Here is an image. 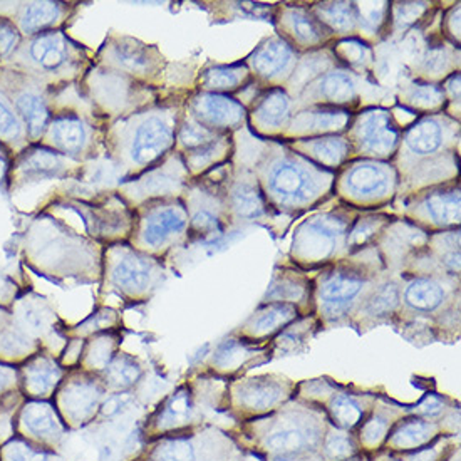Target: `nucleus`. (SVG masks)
<instances>
[{
	"mask_svg": "<svg viewBox=\"0 0 461 461\" xmlns=\"http://www.w3.org/2000/svg\"><path fill=\"white\" fill-rule=\"evenodd\" d=\"M0 346L5 352H23L27 349V339L19 332H7L2 336Z\"/></svg>",
	"mask_w": 461,
	"mask_h": 461,
	"instance_id": "50",
	"label": "nucleus"
},
{
	"mask_svg": "<svg viewBox=\"0 0 461 461\" xmlns=\"http://www.w3.org/2000/svg\"><path fill=\"white\" fill-rule=\"evenodd\" d=\"M361 449L357 447V441L352 431L340 429L329 423L324 439L321 443L319 455L324 461H348L357 456Z\"/></svg>",
	"mask_w": 461,
	"mask_h": 461,
	"instance_id": "28",
	"label": "nucleus"
},
{
	"mask_svg": "<svg viewBox=\"0 0 461 461\" xmlns=\"http://www.w3.org/2000/svg\"><path fill=\"white\" fill-rule=\"evenodd\" d=\"M410 413H411V410L408 406L398 404V402L383 398V396H377L371 411L366 416L365 421L357 426L356 431H352L361 453L371 456L377 451H381L391 429L400 421L401 418H404Z\"/></svg>",
	"mask_w": 461,
	"mask_h": 461,
	"instance_id": "11",
	"label": "nucleus"
},
{
	"mask_svg": "<svg viewBox=\"0 0 461 461\" xmlns=\"http://www.w3.org/2000/svg\"><path fill=\"white\" fill-rule=\"evenodd\" d=\"M266 461H324L319 453H305V455H289V456H276Z\"/></svg>",
	"mask_w": 461,
	"mask_h": 461,
	"instance_id": "55",
	"label": "nucleus"
},
{
	"mask_svg": "<svg viewBox=\"0 0 461 461\" xmlns=\"http://www.w3.org/2000/svg\"><path fill=\"white\" fill-rule=\"evenodd\" d=\"M240 455L227 428L208 425L148 441L131 461H237Z\"/></svg>",
	"mask_w": 461,
	"mask_h": 461,
	"instance_id": "3",
	"label": "nucleus"
},
{
	"mask_svg": "<svg viewBox=\"0 0 461 461\" xmlns=\"http://www.w3.org/2000/svg\"><path fill=\"white\" fill-rule=\"evenodd\" d=\"M321 23L328 24L334 31H349L356 24L357 15L352 4L348 2H332L319 7Z\"/></svg>",
	"mask_w": 461,
	"mask_h": 461,
	"instance_id": "44",
	"label": "nucleus"
},
{
	"mask_svg": "<svg viewBox=\"0 0 461 461\" xmlns=\"http://www.w3.org/2000/svg\"><path fill=\"white\" fill-rule=\"evenodd\" d=\"M426 212L431 221L438 225L449 227L460 223V194L455 192H438L431 194L425 202Z\"/></svg>",
	"mask_w": 461,
	"mask_h": 461,
	"instance_id": "32",
	"label": "nucleus"
},
{
	"mask_svg": "<svg viewBox=\"0 0 461 461\" xmlns=\"http://www.w3.org/2000/svg\"><path fill=\"white\" fill-rule=\"evenodd\" d=\"M19 426L24 437L36 445H56L61 441L66 428L56 406L44 400L25 402L19 414Z\"/></svg>",
	"mask_w": 461,
	"mask_h": 461,
	"instance_id": "13",
	"label": "nucleus"
},
{
	"mask_svg": "<svg viewBox=\"0 0 461 461\" xmlns=\"http://www.w3.org/2000/svg\"><path fill=\"white\" fill-rule=\"evenodd\" d=\"M233 207L245 219H257L266 212L262 194L250 183H243L233 192Z\"/></svg>",
	"mask_w": 461,
	"mask_h": 461,
	"instance_id": "43",
	"label": "nucleus"
},
{
	"mask_svg": "<svg viewBox=\"0 0 461 461\" xmlns=\"http://www.w3.org/2000/svg\"><path fill=\"white\" fill-rule=\"evenodd\" d=\"M319 93L328 103L346 104L356 97V86L348 74L330 73L321 79Z\"/></svg>",
	"mask_w": 461,
	"mask_h": 461,
	"instance_id": "39",
	"label": "nucleus"
},
{
	"mask_svg": "<svg viewBox=\"0 0 461 461\" xmlns=\"http://www.w3.org/2000/svg\"><path fill=\"white\" fill-rule=\"evenodd\" d=\"M249 77V71L240 66H221V68H215L212 71H208L203 77L205 87L210 91H219V93H225V91H235L247 81Z\"/></svg>",
	"mask_w": 461,
	"mask_h": 461,
	"instance_id": "40",
	"label": "nucleus"
},
{
	"mask_svg": "<svg viewBox=\"0 0 461 461\" xmlns=\"http://www.w3.org/2000/svg\"><path fill=\"white\" fill-rule=\"evenodd\" d=\"M297 383L282 375H260L227 381L223 413L231 428L267 416L295 398Z\"/></svg>",
	"mask_w": 461,
	"mask_h": 461,
	"instance_id": "4",
	"label": "nucleus"
},
{
	"mask_svg": "<svg viewBox=\"0 0 461 461\" xmlns=\"http://www.w3.org/2000/svg\"><path fill=\"white\" fill-rule=\"evenodd\" d=\"M116 340L108 334L96 336L95 339L87 344V349L85 351V363L87 373L93 375H103V371L110 366L113 357L116 356Z\"/></svg>",
	"mask_w": 461,
	"mask_h": 461,
	"instance_id": "38",
	"label": "nucleus"
},
{
	"mask_svg": "<svg viewBox=\"0 0 461 461\" xmlns=\"http://www.w3.org/2000/svg\"><path fill=\"white\" fill-rule=\"evenodd\" d=\"M21 134V124L15 114L0 101V136L17 138Z\"/></svg>",
	"mask_w": 461,
	"mask_h": 461,
	"instance_id": "47",
	"label": "nucleus"
},
{
	"mask_svg": "<svg viewBox=\"0 0 461 461\" xmlns=\"http://www.w3.org/2000/svg\"><path fill=\"white\" fill-rule=\"evenodd\" d=\"M394 185V175L386 165L365 161L346 173L344 192L356 202L375 203L386 198Z\"/></svg>",
	"mask_w": 461,
	"mask_h": 461,
	"instance_id": "14",
	"label": "nucleus"
},
{
	"mask_svg": "<svg viewBox=\"0 0 461 461\" xmlns=\"http://www.w3.org/2000/svg\"><path fill=\"white\" fill-rule=\"evenodd\" d=\"M194 116L205 128H235L245 118V108L235 99L210 93L194 101Z\"/></svg>",
	"mask_w": 461,
	"mask_h": 461,
	"instance_id": "17",
	"label": "nucleus"
},
{
	"mask_svg": "<svg viewBox=\"0 0 461 461\" xmlns=\"http://www.w3.org/2000/svg\"><path fill=\"white\" fill-rule=\"evenodd\" d=\"M348 461H371L369 460V456L367 455H365V453H359L357 456H354V458H351V460Z\"/></svg>",
	"mask_w": 461,
	"mask_h": 461,
	"instance_id": "58",
	"label": "nucleus"
},
{
	"mask_svg": "<svg viewBox=\"0 0 461 461\" xmlns=\"http://www.w3.org/2000/svg\"><path fill=\"white\" fill-rule=\"evenodd\" d=\"M225 388L227 381L212 376H202L180 384L148 416L143 426L146 443L200 426H220L217 420H227L223 413Z\"/></svg>",
	"mask_w": 461,
	"mask_h": 461,
	"instance_id": "2",
	"label": "nucleus"
},
{
	"mask_svg": "<svg viewBox=\"0 0 461 461\" xmlns=\"http://www.w3.org/2000/svg\"><path fill=\"white\" fill-rule=\"evenodd\" d=\"M287 29L292 39L303 46H317L328 37L324 24L301 9L291 11L287 17Z\"/></svg>",
	"mask_w": 461,
	"mask_h": 461,
	"instance_id": "31",
	"label": "nucleus"
},
{
	"mask_svg": "<svg viewBox=\"0 0 461 461\" xmlns=\"http://www.w3.org/2000/svg\"><path fill=\"white\" fill-rule=\"evenodd\" d=\"M303 316L301 309L285 303H264L237 330L245 342H264L280 334Z\"/></svg>",
	"mask_w": 461,
	"mask_h": 461,
	"instance_id": "15",
	"label": "nucleus"
},
{
	"mask_svg": "<svg viewBox=\"0 0 461 461\" xmlns=\"http://www.w3.org/2000/svg\"><path fill=\"white\" fill-rule=\"evenodd\" d=\"M21 37L15 27L9 23H0V56H7L17 44Z\"/></svg>",
	"mask_w": 461,
	"mask_h": 461,
	"instance_id": "49",
	"label": "nucleus"
},
{
	"mask_svg": "<svg viewBox=\"0 0 461 461\" xmlns=\"http://www.w3.org/2000/svg\"><path fill=\"white\" fill-rule=\"evenodd\" d=\"M255 349H250L242 339L225 340L213 354L212 377L227 381V377L239 375L242 369H250L254 361ZM258 356V354H255Z\"/></svg>",
	"mask_w": 461,
	"mask_h": 461,
	"instance_id": "22",
	"label": "nucleus"
},
{
	"mask_svg": "<svg viewBox=\"0 0 461 461\" xmlns=\"http://www.w3.org/2000/svg\"><path fill=\"white\" fill-rule=\"evenodd\" d=\"M377 225L379 221L377 219H366L351 231V237H348V245H361L366 243V240H369L373 237V233H376Z\"/></svg>",
	"mask_w": 461,
	"mask_h": 461,
	"instance_id": "48",
	"label": "nucleus"
},
{
	"mask_svg": "<svg viewBox=\"0 0 461 461\" xmlns=\"http://www.w3.org/2000/svg\"><path fill=\"white\" fill-rule=\"evenodd\" d=\"M348 220L336 213L307 220L294 237V255L299 262L321 264L338 252L344 237H349Z\"/></svg>",
	"mask_w": 461,
	"mask_h": 461,
	"instance_id": "8",
	"label": "nucleus"
},
{
	"mask_svg": "<svg viewBox=\"0 0 461 461\" xmlns=\"http://www.w3.org/2000/svg\"><path fill=\"white\" fill-rule=\"evenodd\" d=\"M303 151L324 167H339L349 155L351 143L340 136H321L303 141Z\"/></svg>",
	"mask_w": 461,
	"mask_h": 461,
	"instance_id": "27",
	"label": "nucleus"
},
{
	"mask_svg": "<svg viewBox=\"0 0 461 461\" xmlns=\"http://www.w3.org/2000/svg\"><path fill=\"white\" fill-rule=\"evenodd\" d=\"M173 128L159 116H149L141 122L130 146V155L136 165H148L167 153L173 145Z\"/></svg>",
	"mask_w": 461,
	"mask_h": 461,
	"instance_id": "16",
	"label": "nucleus"
},
{
	"mask_svg": "<svg viewBox=\"0 0 461 461\" xmlns=\"http://www.w3.org/2000/svg\"><path fill=\"white\" fill-rule=\"evenodd\" d=\"M295 398L316 406L329 423L346 431H356L371 411L376 394L340 386L326 377L297 383Z\"/></svg>",
	"mask_w": 461,
	"mask_h": 461,
	"instance_id": "5",
	"label": "nucleus"
},
{
	"mask_svg": "<svg viewBox=\"0 0 461 461\" xmlns=\"http://www.w3.org/2000/svg\"><path fill=\"white\" fill-rule=\"evenodd\" d=\"M371 287L373 285L367 274H363L361 270L336 268L317 284L314 291L317 314L326 322H339L342 319H348Z\"/></svg>",
	"mask_w": 461,
	"mask_h": 461,
	"instance_id": "6",
	"label": "nucleus"
},
{
	"mask_svg": "<svg viewBox=\"0 0 461 461\" xmlns=\"http://www.w3.org/2000/svg\"><path fill=\"white\" fill-rule=\"evenodd\" d=\"M404 141L414 157H433L445 143V126L438 118H423L408 130Z\"/></svg>",
	"mask_w": 461,
	"mask_h": 461,
	"instance_id": "23",
	"label": "nucleus"
},
{
	"mask_svg": "<svg viewBox=\"0 0 461 461\" xmlns=\"http://www.w3.org/2000/svg\"><path fill=\"white\" fill-rule=\"evenodd\" d=\"M237 461H266L262 460V458H258V456H255V455H250V453H247V451H242V455L237 458Z\"/></svg>",
	"mask_w": 461,
	"mask_h": 461,
	"instance_id": "57",
	"label": "nucleus"
},
{
	"mask_svg": "<svg viewBox=\"0 0 461 461\" xmlns=\"http://www.w3.org/2000/svg\"><path fill=\"white\" fill-rule=\"evenodd\" d=\"M118 61L131 71H146L149 68V54L140 46H120Z\"/></svg>",
	"mask_w": 461,
	"mask_h": 461,
	"instance_id": "46",
	"label": "nucleus"
},
{
	"mask_svg": "<svg viewBox=\"0 0 461 461\" xmlns=\"http://www.w3.org/2000/svg\"><path fill=\"white\" fill-rule=\"evenodd\" d=\"M401 301L420 314H433L447 301L445 287L433 279H414L404 289Z\"/></svg>",
	"mask_w": 461,
	"mask_h": 461,
	"instance_id": "25",
	"label": "nucleus"
},
{
	"mask_svg": "<svg viewBox=\"0 0 461 461\" xmlns=\"http://www.w3.org/2000/svg\"><path fill=\"white\" fill-rule=\"evenodd\" d=\"M61 383V367L49 357L39 356L24 367L23 386L25 394L32 400H46L58 391Z\"/></svg>",
	"mask_w": 461,
	"mask_h": 461,
	"instance_id": "20",
	"label": "nucleus"
},
{
	"mask_svg": "<svg viewBox=\"0 0 461 461\" xmlns=\"http://www.w3.org/2000/svg\"><path fill=\"white\" fill-rule=\"evenodd\" d=\"M449 438H441L437 445L420 451L410 453H388V451H377L369 456L371 461H445L453 451L458 449L456 443H449Z\"/></svg>",
	"mask_w": 461,
	"mask_h": 461,
	"instance_id": "35",
	"label": "nucleus"
},
{
	"mask_svg": "<svg viewBox=\"0 0 461 461\" xmlns=\"http://www.w3.org/2000/svg\"><path fill=\"white\" fill-rule=\"evenodd\" d=\"M59 15V5L54 2H36L31 4L21 19V27L27 34L37 32L41 29H44L46 25L56 21V17Z\"/></svg>",
	"mask_w": 461,
	"mask_h": 461,
	"instance_id": "42",
	"label": "nucleus"
},
{
	"mask_svg": "<svg viewBox=\"0 0 461 461\" xmlns=\"http://www.w3.org/2000/svg\"><path fill=\"white\" fill-rule=\"evenodd\" d=\"M321 176L303 163L291 158L277 159L267 173L268 192L284 205H303L317 198L322 190Z\"/></svg>",
	"mask_w": 461,
	"mask_h": 461,
	"instance_id": "9",
	"label": "nucleus"
},
{
	"mask_svg": "<svg viewBox=\"0 0 461 461\" xmlns=\"http://www.w3.org/2000/svg\"><path fill=\"white\" fill-rule=\"evenodd\" d=\"M348 122L349 116L346 111L321 110L301 114L295 122V126H299L307 133H334L342 130Z\"/></svg>",
	"mask_w": 461,
	"mask_h": 461,
	"instance_id": "33",
	"label": "nucleus"
},
{
	"mask_svg": "<svg viewBox=\"0 0 461 461\" xmlns=\"http://www.w3.org/2000/svg\"><path fill=\"white\" fill-rule=\"evenodd\" d=\"M186 212L182 207L163 208L146 220L143 242L149 247H159L173 235H180L186 229Z\"/></svg>",
	"mask_w": 461,
	"mask_h": 461,
	"instance_id": "24",
	"label": "nucleus"
},
{
	"mask_svg": "<svg viewBox=\"0 0 461 461\" xmlns=\"http://www.w3.org/2000/svg\"><path fill=\"white\" fill-rule=\"evenodd\" d=\"M5 175H7V159L0 151V182L5 178Z\"/></svg>",
	"mask_w": 461,
	"mask_h": 461,
	"instance_id": "56",
	"label": "nucleus"
},
{
	"mask_svg": "<svg viewBox=\"0 0 461 461\" xmlns=\"http://www.w3.org/2000/svg\"><path fill=\"white\" fill-rule=\"evenodd\" d=\"M445 99V95L437 86H420L414 87L410 95V103L414 108H425V110H435Z\"/></svg>",
	"mask_w": 461,
	"mask_h": 461,
	"instance_id": "45",
	"label": "nucleus"
},
{
	"mask_svg": "<svg viewBox=\"0 0 461 461\" xmlns=\"http://www.w3.org/2000/svg\"><path fill=\"white\" fill-rule=\"evenodd\" d=\"M50 138L64 153H79L85 148V126L76 118H61L50 126Z\"/></svg>",
	"mask_w": 461,
	"mask_h": 461,
	"instance_id": "36",
	"label": "nucleus"
},
{
	"mask_svg": "<svg viewBox=\"0 0 461 461\" xmlns=\"http://www.w3.org/2000/svg\"><path fill=\"white\" fill-rule=\"evenodd\" d=\"M31 56L44 69H58L68 58L66 41L58 32L39 36L31 46Z\"/></svg>",
	"mask_w": 461,
	"mask_h": 461,
	"instance_id": "30",
	"label": "nucleus"
},
{
	"mask_svg": "<svg viewBox=\"0 0 461 461\" xmlns=\"http://www.w3.org/2000/svg\"><path fill=\"white\" fill-rule=\"evenodd\" d=\"M346 46H349V49L346 50V58H349L351 62H365L369 56L367 49L363 48V44H357V42H348ZM348 59V61H349Z\"/></svg>",
	"mask_w": 461,
	"mask_h": 461,
	"instance_id": "52",
	"label": "nucleus"
},
{
	"mask_svg": "<svg viewBox=\"0 0 461 461\" xmlns=\"http://www.w3.org/2000/svg\"><path fill=\"white\" fill-rule=\"evenodd\" d=\"M194 227L200 231H215L219 230V221L210 212L203 210V212L196 213V217L194 219Z\"/></svg>",
	"mask_w": 461,
	"mask_h": 461,
	"instance_id": "51",
	"label": "nucleus"
},
{
	"mask_svg": "<svg viewBox=\"0 0 461 461\" xmlns=\"http://www.w3.org/2000/svg\"><path fill=\"white\" fill-rule=\"evenodd\" d=\"M106 386L99 375L83 373L64 381L58 388V413L64 425L81 428L95 421L106 396Z\"/></svg>",
	"mask_w": 461,
	"mask_h": 461,
	"instance_id": "7",
	"label": "nucleus"
},
{
	"mask_svg": "<svg viewBox=\"0 0 461 461\" xmlns=\"http://www.w3.org/2000/svg\"><path fill=\"white\" fill-rule=\"evenodd\" d=\"M291 114V99L285 91L274 89L262 97L255 110V122L262 128L276 130L287 122Z\"/></svg>",
	"mask_w": 461,
	"mask_h": 461,
	"instance_id": "29",
	"label": "nucleus"
},
{
	"mask_svg": "<svg viewBox=\"0 0 461 461\" xmlns=\"http://www.w3.org/2000/svg\"><path fill=\"white\" fill-rule=\"evenodd\" d=\"M15 377H17V375H15L13 367L0 366V394L5 393L7 389L13 386L14 383H15Z\"/></svg>",
	"mask_w": 461,
	"mask_h": 461,
	"instance_id": "54",
	"label": "nucleus"
},
{
	"mask_svg": "<svg viewBox=\"0 0 461 461\" xmlns=\"http://www.w3.org/2000/svg\"><path fill=\"white\" fill-rule=\"evenodd\" d=\"M295 59V52L285 39L272 37L266 44L257 49L250 58L252 69L266 79L279 77L291 69L292 62Z\"/></svg>",
	"mask_w": 461,
	"mask_h": 461,
	"instance_id": "19",
	"label": "nucleus"
},
{
	"mask_svg": "<svg viewBox=\"0 0 461 461\" xmlns=\"http://www.w3.org/2000/svg\"><path fill=\"white\" fill-rule=\"evenodd\" d=\"M354 141L369 157L389 158L400 143V131L388 111L365 113L354 126Z\"/></svg>",
	"mask_w": 461,
	"mask_h": 461,
	"instance_id": "12",
	"label": "nucleus"
},
{
	"mask_svg": "<svg viewBox=\"0 0 461 461\" xmlns=\"http://www.w3.org/2000/svg\"><path fill=\"white\" fill-rule=\"evenodd\" d=\"M0 461H50L48 451L27 438H11L0 448Z\"/></svg>",
	"mask_w": 461,
	"mask_h": 461,
	"instance_id": "41",
	"label": "nucleus"
},
{
	"mask_svg": "<svg viewBox=\"0 0 461 461\" xmlns=\"http://www.w3.org/2000/svg\"><path fill=\"white\" fill-rule=\"evenodd\" d=\"M307 297H311V289L303 279L284 276V277L274 279L264 303H292V305L299 307L303 312V303H305Z\"/></svg>",
	"mask_w": 461,
	"mask_h": 461,
	"instance_id": "34",
	"label": "nucleus"
},
{
	"mask_svg": "<svg viewBox=\"0 0 461 461\" xmlns=\"http://www.w3.org/2000/svg\"><path fill=\"white\" fill-rule=\"evenodd\" d=\"M17 108H19L21 116L24 118L29 134L32 138L41 136L49 122V110L46 103L36 95L27 93V95L17 97Z\"/></svg>",
	"mask_w": 461,
	"mask_h": 461,
	"instance_id": "37",
	"label": "nucleus"
},
{
	"mask_svg": "<svg viewBox=\"0 0 461 461\" xmlns=\"http://www.w3.org/2000/svg\"><path fill=\"white\" fill-rule=\"evenodd\" d=\"M460 425L448 421L426 420L416 414H408L391 429L381 451L388 453H410L429 448L441 438L458 437Z\"/></svg>",
	"mask_w": 461,
	"mask_h": 461,
	"instance_id": "10",
	"label": "nucleus"
},
{
	"mask_svg": "<svg viewBox=\"0 0 461 461\" xmlns=\"http://www.w3.org/2000/svg\"><path fill=\"white\" fill-rule=\"evenodd\" d=\"M143 376V369L138 361L128 354H116L110 366L103 371L101 379L111 393H124L133 388Z\"/></svg>",
	"mask_w": 461,
	"mask_h": 461,
	"instance_id": "26",
	"label": "nucleus"
},
{
	"mask_svg": "<svg viewBox=\"0 0 461 461\" xmlns=\"http://www.w3.org/2000/svg\"><path fill=\"white\" fill-rule=\"evenodd\" d=\"M24 319L27 326H31V329H34V330H41V329H44V326H46L44 314L39 312L37 309H27Z\"/></svg>",
	"mask_w": 461,
	"mask_h": 461,
	"instance_id": "53",
	"label": "nucleus"
},
{
	"mask_svg": "<svg viewBox=\"0 0 461 461\" xmlns=\"http://www.w3.org/2000/svg\"><path fill=\"white\" fill-rule=\"evenodd\" d=\"M153 266L138 255H124L111 270L113 285L130 297L148 294V289L153 285Z\"/></svg>",
	"mask_w": 461,
	"mask_h": 461,
	"instance_id": "18",
	"label": "nucleus"
},
{
	"mask_svg": "<svg viewBox=\"0 0 461 461\" xmlns=\"http://www.w3.org/2000/svg\"><path fill=\"white\" fill-rule=\"evenodd\" d=\"M329 421L326 414L303 401H287L279 410L230 428L239 448L262 460L319 453Z\"/></svg>",
	"mask_w": 461,
	"mask_h": 461,
	"instance_id": "1",
	"label": "nucleus"
},
{
	"mask_svg": "<svg viewBox=\"0 0 461 461\" xmlns=\"http://www.w3.org/2000/svg\"><path fill=\"white\" fill-rule=\"evenodd\" d=\"M401 305V291L398 284L384 282L373 285L366 292L361 303L356 305L354 316L363 321H381L396 314Z\"/></svg>",
	"mask_w": 461,
	"mask_h": 461,
	"instance_id": "21",
	"label": "nucleus"
}]
</instances>
